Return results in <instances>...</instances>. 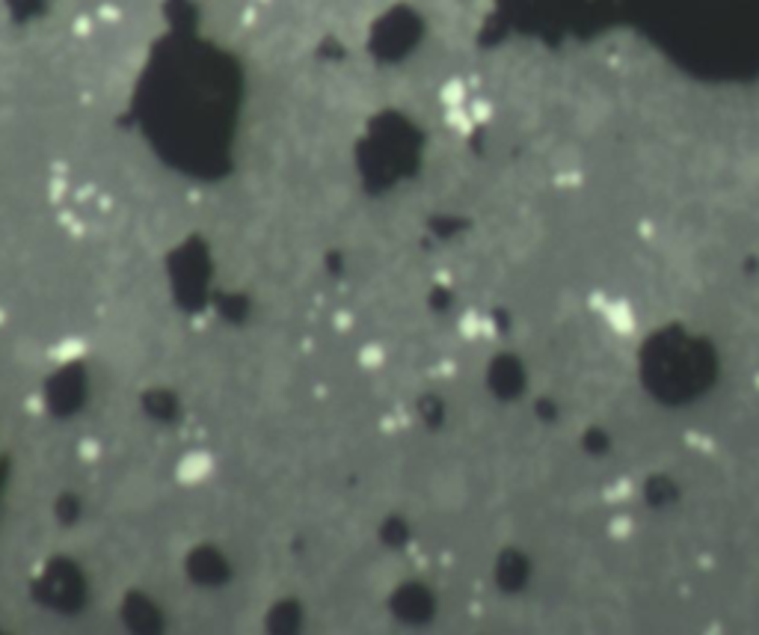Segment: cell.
Returning a JSON list of instances; mask_svg holds the SVG:
<instances>
[{"instance_id":"obj_3","label":"cell","mask_w":759,"mask_h":635,"mask_svg":"<svg viewBox=\"0 0 759 635\" xmlns=\"http://www.w3.org/2000/svg\"><path fill=\"white\" fill-rule=\"evenodd\" d=\"M596 312H600V318L611 327V333H617V336H632L638 329L635 309L620 297H596Z\"/></svg>"},{"instance_id":"obj_11","label":"cell","mask_w":759,"mask_h":635,"mask_svg":"<svg viewBox=\"0 0 759 635\" xmlns=\"http://www.w3.org/2000/svg\"><path fill=\"white\" fill-rule=\"evenodd\" d=\"M333 324H335V329H338V333H347V329L353 327V312H347V309H338V312H335V318H333Z\"/></svg>"},{"instance_id":"obj_4","label":"cell","mask_w":759,"mask_h":635,"mask_svg":"<svg viewBox=\"0 0 759 635\" xmlns=\"http://www.w3.org/2000/svg\"><path fill=\"white\" fill-rule=\"evenodd\" d=\"M214 475V458L208 451H190L175 463V481L181 487H199Z\"/></svg>"},{"instance_id":"obj_5","label":"cell","mask_w":759,"mask_h":635,"mask_svg":"<svg viewBox=\"0 0 759 635\" xmlns=\"http://www.w3.org/2000/svg\"><path fill=\"white\" fill-rule=\"evenodd\" d=\"M83 356H86V338H80V336H68L51 347V360L62 362V365L77 362V360H83Z\"/></svg>"},{"instance_id":"obj_13","label":"cell","mask_w":759,"mask_h":635,"mask_svg":"<svg viewBox=\"0 0 759 635\" xmlns=\"http://www.w3.org/2000/svg\"><path fill=\"white\" fill-rule=\"evenodd\" d=\"M442 95H445V101H448V104H457V101H460V95H463V89H460L457 84H448V86H445V92H442Z\"/></svg>"},{"instance_id":"obj_16","label":"cell","mask_w":759,"mask_h":635,"mask_svg":"<svg viewBox=\"0 0 759 635\" xmlns=\"http://www.w3.org/2000/svg\"><path fill=\"white\" fill-rule=\"evenodd\" d=\"M98 205H101V211H107V208H110V205H113V199H110V196H107V199H98Z\"/></svg>"},{"instance_id":"obj_10","label":"cell","mask_w":759,"mask_h":635,"mask_svg":"<svg viewBox=\"0 0 759 635\" xmlns=\"http://www.w3.org/2000/svg\"><path fill=\"white\" fill-rule=\"evenodd\" d=\"M632 534V520L629 516H617L611 520V538H629Z\"/></svg>"},{"instance_id":"obj_14","label":"cell","mask_w":759,"mask_h":635,"mask_svg":"<svg viewBox=\"0 0 759 635\" xmlns=\"http://www.w3.org/2000/svg\"><path fill=\"white\" fill-rule=\"evenodd\" d=\"M60 226H66V229H71V232H80L77 217H75L71 211H62V214H60Z\"/></svg>"},{"instance_id":"obj_7","label":"cell","mask_w":759,"mask_h":635,"mask_svg":"<svg viewBox=\"0 0 759 635\" xmlns=\"http://www.w3.org/2000/svg\"><path fill=\"white\" fill-rule=\"evenodd\" d=\"M101 454H104V445H101L98 436H83V440L77 443V458L83 463H98Z\"/></svg>"},{"instance_id":"obj_6","label":"cell","mask_w":759,"mask_h":635,"mask_svg":"<svg viewBox=\"0 0 759 635\" xmlns=\"http://www.w3.org/2000/svg\"><path fill=\"white\" fill-rule=\"evenodd\" d=\"M356 362H359V369L365 371H377L386 365V347L377 345V342H368L359 347V356H356Z\"/></svg>"},{"instance_id":"obj_8","label":"cell","mask_w":759,"mask_h":635,"mask_svg":"<svg viewBox=\"0 0 759 635\" xmlns=\"http://www.w3.org/2000/svg\"><path fill=\"white\" fill-rule=\"evenodd\" d=\"M368 585H371L377 594H386L389 588L395 585V573H389V570H383V567L377 564V567H374L371 573H368Z\"/></svg>"},{"instance_id":"obj_17","label":"cell","mask_w":759,"mask_h":635,"mask_svg":"<svg viewBox=\"0 0 759 635\" xmlns=\"http://www.w3.org/2000/svg\"><path fill=\"white\" fill-rule=\"evenodd\" d=\"M6 324V309H0V327Z\"/></svg>"},{"instance_id":"obj_1","label":"cell","mask_w":759,"mask_h":635,"mask_svg":"<svg viewBox=\"0 0 759 635\" xmlns=\"http://www.w3.org/2000/svg\"><path fill=\"white\" fill-rule=\"evenodd\" d=\"M430 502H433L436 511H445V514L460 511V508L469 502V484H466V478H463V472L445 469V472H439V475H433Z\"/></svg>"},{"instance_id":"obj_9","label":"cell","mask_w":759,"mask_h":635,"mask_svg":"<svg viewBox=\"0 0 759 635\" xmlns=\"http://www.w3.org/2000/svg\"><path fill=\"white\" fill-rule=\"evenodd\" d=\"M484 327H487V321L478 318L475 312H466V315L460 318V333L466 338H478L480 333H484Z\"/></svg>"},{"instance_id":"obj_2","label":"cell","mask_w":759,"mask_h":635,"mask_svg":"<svg viewBox=\"0 0 759 635\" xmlns=\"http://www.w3.org/2000/svg\"><path fill=\"white\" fill-rule=\"evenodd\" d=\"M113 502L119 511H146L155 502V484L146 475H128L116 490Z\"/></svg>"},{"instance_id":"obj_12","label":"cell","mask_w":759,"mask_h":635,"mask_svg":"<svg viewBox=\"0 0 759 635\" xmlns=\"http://www.w3.org/2000/svg\"><path fill=\"white\" fill-rule=\"evenodd\" d=\"M24 407H27V413H33V416H39V413H44V401L39 398V395H30L24 401Z\"/></svg>"},{"instance_id":"obj_15","label":"cell","mask_w":759,"mask_h":635,"mask_svg":"<svg viewBox=\"0 0 759 635\" xmlns=\"http://www.w3.org/2000/svg\"><path fill=\"white\" fill-rule=\"evenodd\" d=\"M62 190H66V187H62V182H60V184L53 182V187H51V199H60V196H62Z\"/></svg>"}]
</instances>
